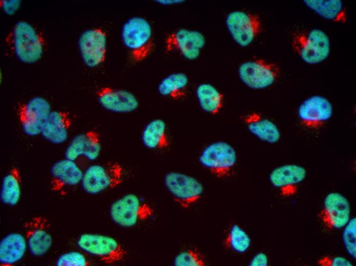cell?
I'll list each match as a JSON object with an SVG mask.
<instances>
[{
  "label": "cell",
  "instance_id": "obj_1",
  "mask_svg": "<svg viewBox=\"0 0 356 266\" xmlns=\"http://www.w3.org/2000/svg\"><path fill=\"white\" fill-rule=\"evenodd\" d=\"M121 38L134 62H140L147 58L154 46L152 30L149 22L142 17L128 19L123 25Z\"/></svg>",
  "mask_w": 356,
  "mask_h": 266
},
{
  "label": "cell",
  "instance_id": "obj_2",
  "mask_svg": "<svg viewBox=\"0 0 356 266\" xmlns=\"http://www.w3.org/2000/svg\"><path fill=\"white\" fill-rule=\"evenodd\" d=\"M8 41L16 57L24 63H33L42 57L43 38L31 25L25 21L16 23L8 37Z\"/></svg>",
  "mask_w": 356,
  "mask_h": 266
},
{
  "label": "cell",
  "instance_id": "obj_3",
  "mask_svg": "<svg viewBox=\"0 0 356 266\" xmlns=\"http://www.w3.org/2000/svg\"><path fill=\"white\" fill-rule=\"evenodd\" d=\"M152 206L134 193H127L114 202L109 209L112 221L125 228L151 218L154 214Z\"/></svg>",
  "mask_w": 356,
  "mask_h": 266
},
{
  "label": "cell",
  "instance_id": "obj_4",
  "mask_svg": "<svg viewBox=\"0 0 356 266\" xmlns=\"http://www.w3.org/2000/svg\"><path fill=\"white\" fill-rule=\"evenodd\" d=\"M124 178L122 166L117 162H109L88 166L83 171L81 184L86 193L96 195L118 187Z\"/></svg>",
  "mask_w": 356,
  "mask_h": 266
},
{
  "label": "cell",
  "instance_id": "obj_5",
  "mask_svg": "<svg viewBox=\"0 0 356 266\" xmlns=\"http://www.w3.org/2000/svg\"><path fill=\"white\" fill-rule=\"evenodd\" d=\"M293 47L305 62L314 64L325 60L330 51L329 38L322 30L314 29L296 33Z\"/></svg>",
  "mask_w": 356,
  "mask_h": 266
},
{
  "label": "cell",
  "instance_id": "obj_6",
  "mask_svg": "<svg viewBox=\"0 0 356 266\" xmlns=\"http://www.w3.org/2000/svg\"><path fill=\"white\" fill-rule=\"evenodd\" d=\"M77 245L82 251L108 264L122 261L127 255V251L118 241L103 234H82L78 239Z\"/></svg>",
  "mask_w": 356,
  "mask_h": 266
},
{
  "label": "cell",
  "instance_id": "obj_7",
  "mask_svg": "<svg viewBox=\"0 0 356 266\" xmlns=\"http://www.w3.org/2000/svg\"><path fill=\"white\" fill-rule=\"evenodd\" d=\"M237 160L235 149L224 141L212 143L201 152L198 161L201 165L218 178L228 176Z\"/></svg>",
  "mask_w": 356,
  "mask_h": 266
},
{
  "label": "cell",
  "instance_id": "obj_8",
  "mask_svg": "<svg viewBox=\"0 0 356 266\" xmlns=\"http://www.w3.org/2000/svg\"><path fill=\"white\" fill-rule=\"evenodd\" d=\"M164 184L173 201L183 208L195 204L204 192L203 185L197 179L179 172L167 173Z\"/></svg>",
  "mask_w": 356,
  "mask_h": 266
},
{
  "label": "cell",
  "instance_id": "obj_9",
  "mask_svg": "<svg viewBox=\"0 0 356 266\" xmlns=\"http://www.w3.org/2000/svg\"><path fill=\"white\" fill-rule=\"evenodd\" d=\"M51 111L49 101L39 96L18 104L17 116L24 132L30 137L40 135L44 123Z\"/></svg>",
  "mask_w": 356,
  "mask_h": 266
},
{
  "label": "cell",
  "instance_id": "obj_10",
  "mask_svg": "<svg viewBox=\"0 0 356 266\" xmlns=\"http://www.w3.org/2000/svg\"><path fill=\"white\" fill-rule=\"evenodd\" d=\"M225 24L233 40L241 47L250 45L262 30L261 21L257 15L242 11L230 12Z\"/></svg>",
  "mask_w": 356,
  "mask_h": 266
},
{
  "label": "cell",
  "instance_id": "obj_11",
  "mask_svg": "<svg viewBox=\"0 0 356 266\" xmlns=\"http://www.w3.org/2000/svg\"><path fill=\"white\" fill-rule=\"evenodd\" d=\"M238 76L248 87L254 90L265 88L272 85L279 74L278 67L274 63L263 59L246 61L238 70Z\"/></svg>",
  "mask_w": 356,
  "mask_h": 266
},
{
  "label": "cell",
  "instance_id": "obj_12",
  "mask_svg": "<svg viewBox=\"0 0 356 266\" xmlns=\"http://www.w3.org/2000/svg\"><path fill=\"white\" fill-rule=\"evenodd\" d=\"M206 45V38L199 31L180 29L169 34L165 41L166 52L175 51L189 60H194L200 55Z\"/></svg>",
  "mask_w": 356,
  "mask_h": 266
},
{
  "label": "cell",
  "instance_id": "obj_13",
  "mask_svg": "<svg viewBox=\"0 0 356 266\" xmlns=\"http://www.w3.org/2000/svg\"><path fill=\"white\" fill-rule=\"evenodd\" d=\"M78 43L82 61L87 66L96 67L105 60L107 37L102 29L85 30L80 35Z\"/></svg>",
  "mask_w": 356,
  "mask_h": 266
},
{
  "label": "cell",
  "instance_id": "obj_14",
  "mask_svg": "<svg viewBox=\"0 0 356 266\" xmlns=\"http://www.w3.org/2000/svg\"><path fill=\"white\" fill-rule=\"evenodd\" d=\"M24 228L30 252L35 257L47 253L53 241L48 218L41 215L34 216L25 224Z\"/></svg>",
  "mask_w": 356,
  "mask_h": 266
},
{
  "label": "cell",
  "instance_id": "obj_15",
  "mask_svg": "<svg viewBox=\"0 0 356 266\" xmlns=\"http://www.w3.org/2000/svg\"><path fill=\"white\" fill-rule=\"evenodd\" d=\"M331 102L321 96H313L305 100L298 108V117L302 125L317 129L323 125L332 116Z\"/></svg>",
  "mask_w": 356,
  "mask_h": 266
},
{
  "label": "cell",
  "instance_id": "obj_16",
  "mask_svg": "<svg viewBox=\"0 0 356 266\" xmlns=\"http://www.w3.org/2000/svg\"><path fill=\"white\" fill-rule=\"evenodd\" d=\"M50 173V189L63 194L66 190L81 183L83 171L76 162L65 158L52 165Z\"/></svg>",
  "mask_w": 356,
  "mask_h": 266
},
{
  "label": "cell",
  "instance_id": "obj_17",
  "mask_svg": "<svg viewBox=\"0 0 356 266\" xmlns=\"http://www.w3.org/2000/svg\"><path fill=\"white\" fill-rule=\"evenodd\" d=\"M101 151V139L99 132L90 129L75 136L65 151V158L75 161L80 158L92 161L96 160Z\"/></svg>",
  "mask_w": 356,
  "mask_h": 266
},
{
  "label": "cell",
  "instance_id": "obj_18",
  "mask_svg": "<svg viewBox=\"0 0 356 266\" xmlns=\"http://www.w3.org/2000/svg\"><path fill=\"white\" fill-rule=\"evenodd\" d=\"M98 101L104 109L116 113H129L136 110L139 102L131 92L109 86H102L96 92Z\"/></svg>",
  "mask_w": 356,
  "mask_h": 266
},
{
  "label": "cell",
  "instance_id": "obj_19",
  "mask_svg": "<svg viewBox=\"0 0 356 266\" xmlns=\"http://www.w3.org/2000/svg\"><path fill=\"white\" fill-rule=\"evenodd\" d=\"M324 220L336 229L344 227L350 219V206L348 199L338 192H330L323 202Z\"/></svg>",
  "mask_w": 356,
  "mask_h": 266
},
{
  "label": "cell",
  "instance_id": "obj_20",
  "mask_svg": "<svg viewBox=\"0 0 356 266\" xmlns=\"http://www.w3.org/2000/svg\"><path fill=\"white\" fill-rule=\"evenodd\" d=\"M72 120L69 112L52 110L44 123L40 135L54 144L65 142L69 137Z\"/></svg>",
  "mask_w": 356,
  "mask_h": 266
},
{
  "label": "cell",
  "instance_id": "obj_21",
  "mask_svg": "<svg viewBox=\"0 0 356 266\" xmlns=\"http://www.w3.org/2000/svg\"><path fill=\"white\" fill-rule=\"evenodd\" d=\"M243 121L248 130L263 142L274 144L280 139V132L276 125L258 113H249L243 117Z\"/></svg>",
  "mask_w": 356,
  "mask_h": 266
},
{
  "label": "cell",
  "instance_id": "obj_22",
  "mask_svg": "<svg viewBox=\"0 0 356 266\" xmlns=\"http://www.w3.org/2000/svg\"><path fill=\"white\" fill-rule=\"evenodd\" d=\"M28 247L26 237L18 233H11L0 242V263L10 266L20 261Z\"/></svg>",
  "mask_w": 356,
  "mask_h": 266
},
{
  "label": "cell",
  "instance_id": "obj_23",
  "mask_svg": "<svg viewBox=\"0 0 356 266\" xmlns=\"http://www.w3.org/2000/svg\"><path fill=\"white\" fill-rule=\"evenodd\" d=\"M141 139L143 145L150 150H164L170 145L166 124L161 119L149 121L144 127Z\"/></svg>",
  "mask_w": 356,
  "mask_h": 266
},
{
  "label": "cell",
  "instance_id": "obj_24",
  "mask_svg": "<svg viewBox=\"0 0 356 266\" xmlns=\"http://www.w3.org/2000/svg\"><path fill=\"white\" fill-rule=\"evenodd\" d=\"M306 173V169L301 166L286 164L273 169L269 179L274 187L285 189L302 182L305 179Z\"/></svg>",
  "mask_w": 356,
  "mask_h": 266
},
{
  "label": "cell",
  "instance_id": "obj_25",
  "mask_svg": "<svg viewBox=\"0 0 356 266\" xmlns=\"http://www.w3.org/2000/svg\"><path fill=\"white\" fill-rule=\"evenodd\" d=\"M195 93L199 105L205 112L215 115L223 107L224 95L210 83H203L199 84Z\"/></svg>",
  "mask_w": 356,
  "mask_h": 266
},
{
  "label": "cell",
  "instance_id": "obj_26",
  "mask_svg": "<svg viewBox=\"0 0 356 266\" xmlns=\"http://www.w3.org/2000/svg\"><path fill=\"white\" fill-rule=\"evenodd\" d=\"M21 176L17 167H13L3 178L0 199L5 205L14 206L19 202L21 193Z\"/></svg>",
  "mask_w": 356,
  "mask_h": 266
},
{
  "label": "cell",
  "instance_id": "obj_27",
  "mask_svg": "<svg viewBox=\"0 0 356 266\" xmlns=\"http://www.w3.org/2000/svg\"><path fill=\"white\" fill-rule=\"evenodd\" d=\"M189 79L183 73H174L164 78L158 85L159 93L166 97L177 100L187 94Z\"/></svg>",
  "mask_w": 356,
  "mask_h": 266
},
{
  "label": "cell",
  "instance_id": "obj_28",
  "mask_svg": "<svg viewBox=\"0 0 356 266\" xmlns=\"http://www.w3.org/2000/svg\"><path fill=\"white\" fill-rule=\"evenodd\" d=\"M304 4L322 17L336 22L345 23L346 16L340 0H304Z\"/></svg>",
  "mask_w": 356,
  "mask_h": 266
},
{
  "label": "cell",
  "instance_id": "obj_29",
  "mask_svg": "<svg viewBox=\"0 0 356 266\" xmlns=\"http://www.w3.org/2000/svg\"><path fill=\"white\" fill-rule=\"evenodd\" d=\"M251 243L249 235L237 225L232 226L224 241L226 248L239 253L247 251Z\"/></svg>",
  "mask_w": 356,
  "mask_h": 266
},
{
  "label": "cell",
  "instance_id": "obj_30",
  "mask_svg": "<svg viewBox=\"0 0 356 266\" xmlns=\"http://www.w3.org/2000/svg\"><path fill=\"white\" fill-rule=\"evenodd\" d=\"M342 238L347 253L354 259H356V218L350 219L344 227Z\"/></svg>",
  "mask_w": 356,
  "mask_h": 266
},
{
  "label": "cell",
  "instance_id": "obj_31",
  "mask_svg": "<svg viewBox=\"0 0 356 266\" xmlns=\"http://www.w3.org/2000/svg\"><path fill=\"white\" fill-rule=\"evenodd\" d=\"M205 264L203 256L192 249L179 253L173 260V264L175 266H203Z\"/></svg>",
  "mask_w": 356,
  "mask_h": 266
},
{
  "label": "cell",
  "instance_id": "obj_32",
  "mask_svg": "<svg viewBox=\"0 0 356 266\" xmlns=\"http://www.w3.org/2000/svg\"><path fill=\"white\" fill-rule=\"evenodd\" d=\"M55 264L57 266H88L91 263L82 253L70 251L60 255Z\"/></svg>",
  "mask_w": 356,
  "mask_h": 266
},
{
  "label": "cell",
  "instance_id": "obj_33",
  "mask_svg": "<svg viewBox=\"0 0 356 266\" xmlns=\"http://www.w3.org/2000/svg\"><path fill=\"white\" fill-rule=\"evenodd\" d=\"M1 6L3 11L8 15H12L18 9L20 1H1Z\"/></svg>",
  "mask_w": 356,
  "mask_h": 266
},
{
  "label": "cell",
  "instance_id": "obj_34",
  "mask_svg": "<svg viewBox=\"0 0 356 266\" xmlns=\"http://www.w3.org/2000/svg\"><path fill=\"white\" fill-rule=\"evenodd\" d=\"M269 263L267 255L262 252L256 254L250 262V266H266Z\"/></svg>",
  "mask_w": 356,
  "mask_h": 266
},
{
  "label": "cell",
  "instance_id": "obj_35",
  "mask_svg": "<svg viewBox=\"0 0 356 266\" xmlns=\"http://www.w3.org/2000/svg\"><path fill=\"white\" fill-rule=\"evenodd\" d=\"M331 265L332 266H352V264L350 261L346 258L341 257L337 256L332 259Z\"/></svg>",
  "mask_w": 356,
  "mask_h": 266
},
{
  "label": "cell",
  "instance_id": "obj_36",
  "mask_svg": "<svg viewBox=\"0 0 356 266\" xmlns=\"http://www.w3.org/2000/svg\"><path fill=\"white\" fill-rule=\"evenodd\" d=\"M157 3H158L160 4L163 5H172V4H179L183 2L184 1H176V0H174V1H155Z\"/></svg>",
  "mask_w": 356,
  "mask_h": 266
}]
</instances>
